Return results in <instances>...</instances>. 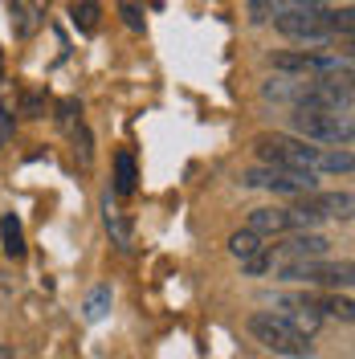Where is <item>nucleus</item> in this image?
<instances>
[{
    "instance_id": "1",
    "label": "nucleus",
    "mask_w": 355,
    "mask_h": 359,
    "mask_svg": "<svg viewBox=\"0 0 355 359\" xmlns=\"http://www.w3.org/2000/svg\"><path fill=\"white\" fill-rule=\"evenodd\" d=\"M294 131L302 139H319V143H335L351 151V111H323V107H294Z\"/></svg>"
},
{
    "instance_id": "2",
    "label": "nucleus",
    "mask_w": 355,
    "mask_h": 359,
    "mask_svg": "<svg viewBox=\"0 0 355 359\" xmlns=\"http://www.w3.org/2000/svg\"><path fill=\"white\" fill-rule=\"evenodd\" d=\"M249 331L257 343H266L274 355H290V359H307L311 355V335H302V331H294L282 314L274 311H257L249 314Z\"/></svg>"
},
{
    "instance_id": "3",
    "label": "nucleus",
    "mask_w": 355,
    "mask_h": 359,
    "mask_svg": "<svg viewBox=\"0 0 355 359\" xmlns=\"http://www.w3.org/2000/svg\"><path fill=\"white\" fill-rule=\"evenodd\" d=\"M257 151L269 168H282V172H314V163H319V147H307L302 139H290V135L257 139Z\"/></svg>"
},
{
    "instance_id": "4",
    "label": "nucleus",
    "mask_w": 355,
    "mask_h": 359,
    "mask_svg": "<svg viewBox=\"0 0 355 359\" xmlns=\"http://www.w3.org/2000/svg\"><path fill=\"white\" fill-rule=\"evenodd\" d=\"M278 278L286 282H314V286H351L355 269L351 262H286V266H274Z\"/></svg>"
},
{
    "instance_id": "5",
    "label": "nucleus",
    "mask_w": 355,
    "mask_h": 359,
    "mask_svg": "<svg viewBox=\"0 0 355 359\" xmlns=\"http://www.w3.org/2000/svg\"><path fill=\"white\" fill-rule=\"evenodd\" d=\"M245 184L249 188H274V192H286V196H311L314 192V172H282V168H253V172H245Z\"/></svg>"
},
{
    "instance_id": "6",
    "label": "nucleus",
    "mask_w": 355,
    "mask_h": 359,
    "mask_svg": "<svg viewBox=\"0 0 355 359\" xmlns=\"http://www.w3.org/2000/svg\"><path fill=\"white\" fill-rule=\"evenodd\" d=\"M327 249H331V241L323 233H294L282 245L269 249V257H274V266H286V262H319V257H327Z\"/></svg>"
},
{
    "instance_id": "7",
    "label": "nucleus",
    "mask_w": 355,
    "mask_h": 359,
    "mask_svg": "<svg viewBox=\"0 0 355 359\" xmlns=\"http://www.w3.org/2000/svg\"><path fill=\"white\" fill-rule=\"evenodd\" d=\"M245 229H249V233H257V237H269V233H290V229H294V217H290V208H253Z\"/></svg>"
},
{
    "instance_id": "8",
    "label": "nucleus",
    "mask_w": 355,
    "mask_h": 359,
    "mask_svg": "<svg viewBox=\"0 0 355 359\" xmlns=\"http://www.w3.org/2000/svg\"><path fill=\"white\" fill-rule=\"evenodd\" d=\"M307 208H314L319 217H339V221H351V192H311L302 196Z\"/></svg>"
},
{
    "instance_id": "9",
    "label": "nucleus",
    "mask_w": 355,
    "mask_h": 359,
    "mask_svg": "<svg viewBox=\"0 0 355 359\" xmlns=\"http://www.w3.org/2000/svg\"><path fill=\"white\" fill-rule=\"evenodd\" d=\"M311 311H314V314H331V318H339V323H351V318H355L351 298H339V294H327V298H311Z\"/></svg>"
},
{
    "instance_id": "10",
    "label": "nucleus",
    "mask_w": 355,
    "mask_h": 359,
    "mask_svg": "<svg viewBox=\"0 0 355 359\" xmlns=\"http://www.w3.org/2000/svg\"><path fill=\"white\" fill-rule=\"evenodd\" d=\"M135 156L131 151H119V156H114V192H119V196H131L135 192Z\"/></svg>"
},
{
    "instance_id": "11",
    "label": "nucleus",
    "mask_w": 355,
    "mask_h": 359,
    "mask_svg": "<svg viewBox=\"0 0 355 359\" xmlns=\"http://www.w3.org/2000/svg\"><path fill=\"white\" fill-rule=\"evenodd\" d=\"M0 241H4V253H8V257H25V229L13 212L0 221Z\"/></svg>"
},
{
    "instance_id": "12",
    "label": "nucleus",
    "mask_w": 355,
    "mask_h": 359,
    "mask_svg": "<svg viewBox=\"0 0 355 359\" xmlns=\"http://www.w3.org/2000/svg\"><path fill=\"white\" fill-rule=\"evenodd\" d=\"M69 17H74V25H78L82 33H94V29H98V17H102V4H98V0H74V4H69Z\"/></svg>"
},
{
    "instance_id": "13",
    "label": "nucleus",
    "mask_w": 355,
    "mask_h": 359,
    "mask_svg": "<svg viewBox=\"0 0 355 359\" xmlns=\"http://www.w3.org/2000/svg\"><path fill=\"white\" fill-rule=\"evenodd\" d=\"M262 237H257V233H249V229H241V233H233V237H229V253H233V257H253V253H262Z\"/></svg>"
},
{
    "instance_id": "14",
    "label": "nucleus",
    "mask_w": 355,
    "mask_h": 359,
    "mask_svg": "<svg viewBox=\"0 0 355 359\" xmlns=\"http://www.w3.org/2000/svg\"><path fill=\"white\" fill-rule=\"evenodd\" d=\"M314 172H351V151L347 147H339V151H319V163H314Z\"/></svg>"
},
{
    "instance_id": "15",
    "label": "nucleus",
    "mask_w": 355,
    "mask_h": 359,
    "mask_svg": "<svg viewBox=\"0 0 355 359\" xmlns=\"http://www.w3.org/2000/svg\"><path fill=\"white\" fill-rule=\"evenodd\" d=\"M107 311H111V290L102 286V290H94V294L86 298V318L94 323V318H102Z\"/></svg>"
},
{
    "instance_id": "16",
    "label": "nucleus",
    "mask_w": 355,
    "mask_h": 359,
    "mask_svg": "<svg viewBox=\"0 0 355 359\" xmlns=\"http://www.w3.org/2000/svg\"><path fill=\"white\" fill-rule=\"evenodd\" d=\"M119 13H123V21H127V29H135V33H143V4H139V0H119Z\"/></svg>"
},
{
    "instance_id": "17",
    "label": "nucleus",
    "mask_w": 355,
    "mask_h": 359,
    "mask_svg": "<svg viewBox=\"0 0 355 359\" xmlns=\"http://www.w3.org/2000/svg\"><path fill=\"white\" fill-rule=\"evenodd\" d=\"M269 269H274V257H269V249L253 253V257H245V273H249V278H262V273H269Z\"/></svg>"
},
{
    "instance_id": "18",
    "label": "nucleus",
    "mask_w": 355,
    "mask_h": 359,
    "mask_svg": "<svg viewBox=\"0 0 355 359\" xmlns=\"http://www.w3.org/2000/svg\"><path fill=\"white\" fill-rule=\"evenodd\" d=\"M107 229L114 233V241H119V245H127V241H131V229H127V221H123L119 212H111V208H107Z\"/></svg>"
},
{
    "instance_id": "19",
    "label": "nucleus",
    "mask_w": 355,
    "mask_h": 359,
    "mask_svg": "<svg viewBox=\"0 0 355 359\" xmlns=\"http://www.w3.org/2000/svg\"><path fill=\"white\" fill-rule=\"evenodd\" d=\"M74 139H78V159H82V168H90V131L86 127H78Z\"/></svg>"
},
{
    "instance_id": "20",
    "label": "nucleus",
    "mask_w": 355,
    "mask_h": 359,
    "mask_svg": "<svg viewBox=\"0 0 355 359\" xmlns=\"http://www.w3.org/2000/svg\"><path fill=\"white\" fill-rule=\"evenodd\" d=\"M13 139V114H8V107H0V147Z\"/></svg>"
},
{
    "instance_id": "21",
    "label": "nucleus",
    "mask_w": 355,
    "mask_h": 359,
    "mask_svg": "<svg viewBox=\"0 0 355 359\" xmlns=\"http://www.w3.org/2000/svg\"><path fill=\"white\" fill-rule=\"evenodd\" d=\"M0 359H13V351H8V347H0Z\"/></svg>"
}]
</instances>
